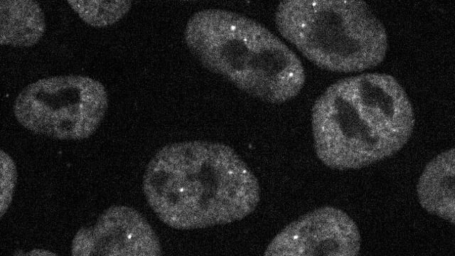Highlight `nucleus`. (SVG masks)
Listing matches in <instances>:
<instances>
[{"instance_id": "nucleus-11", "label": "nucleus", "mask_w": 455, "mask_h": 256, "mask_svg": "<svg viewBox=\"0 0 455 256\" xmlns=\"http://www.w3.org/2000/svg\"><path fill=\"white\" fill-rule=\"evenodd\" d=\"M1 215L8 208L14 193L16 178L15 164L11 157L3 150L1 151Z\"/></svg>"}, {"instance_id": "nucleus-3", "label": "nucleus", "mask_w": 455, "mask_h": 256, "mask_svg": "<svg viewBox=\"0 0 455 256\" xmlns=\"http://www.w3.org/2000/svg\"><path fill=\"white\" fill-rule=\"evenodd\" d=\"M186 46L207 70L271 104L294 98L305 82L303 64L258 21L223 9L193 14L184 30Z\"/></svg>"}, {"instance_id": "nucleus-5", "label": "nucleus", "mask_w": 455, "mask_h": 256, "mask_svg": "<svg viewBox=\"0 0 455 256\" xmlns=\"http://www.w3.org/2000/svg\"><path fill=\"white\" fill-rule=\"evenodd\" d=\"M108 96L100 81L66 75L40 79L25 87L14 105L17 121L29 131L60 140L89 138L101 124Z\"/></svg>"}, {"instance_id": "nucleus-1", "label": "nucleus", "mask_w": 455, "mask_h": 256, "mask_svg": "<svg viewBox=\"0 0 455 256\" xmlns=\"http://www.w3.org/2000/svg\"><path fill=\"white\" fill-rule=\"evenodd\" d=\"M142 189L159 219L176 230L240 220L260 200L257 178L240 155L229 145L203 140L161 147L146 167Z\"/></svg>"}, {"instance_id": "nucleus-10", "label": "nucleus", "mask_w": 455, "mask_h": 256, "mask_svg": "<svg viewBox=\"0 0 455 256\" xmlns=\"http://www.w3.org/2000/svg\"><path fill=\"white\" fill-rule=\"evenodd\" d=\"M68 3L84 22L98 28L117 23L132 7V1L127 0H69Z\"/></svg>"}, {"instance_id": "nucleus-4", "label": "nucleus", "mask_w": 455, "mask_h": 256, "mask_svg": "<svg viewBox=\"0 0 455 256\" xmlns=\"http://www.w3.org/2000/svg\"><path fill=\"white\" fill-rule=\"evenodd\" d=\"M274 21L287 41L324 70L362 71L378 65L386 56V29L364 1H282Z\"/></svg>"}, {"instance_id": "nucleus-9", "label": "nucleus", "mask_w": 455, "mask_h": 256, "mask_svg": "<svg viewBox=\"0 0 455 256\" xmlns=\"http://www.w3.org/2000/svg\"><path fill=\"white\" fill-rule=\"evenodd\" d=\"M1 44L28 47L38 43L46 30L40 5L31 0L0 1Z\"/></svg>"}, {"instance_id": "nucleus-8", "label": "nucleus", "mask_w": 455, "mask_h": 256, "mask_svg": "<svg viewBox=\"0 0 455 256\" xmlns=\"http://www.w3.org/2000/svg\"><path fill=\"white\" fill-rule=\"evenodd\" d=\"M454 174L455 151L451 148L428 162L417 186L421 206L451 224L455 220Z\"/></svg>"}, {"instance_id": "nucleus-2", "label": "nucleus", "mask_w": 455, "mask_h": 256, "mask_svg": "<svg viewBox=\"0 0 455 256\" xmlns=\"http://www.w3.org/2000/svg\"><path fill=\"white\" fill-rule=\"evenodd\" d=\"M414 123L407 92L385 73L339 80L316 100L311 110L316 154L337 170L360 169L393 156L408 142Z\"/></svg>"}, {"instance_id": "nucleus-6", "label": "nucleus", "mask_w": 455, "mask_h": 256, "mask_svg": "<svg viewBox=\"0 0 455 256\" xmlns=\"http://www.w3.org/2000/svg\"><path fill=\"white\" fill-rule=\"evenodd\" d=\"M361 246L359 229L343 210L323 206L284 227L269 242L266 256H355Z\"/></svg>"}, {"instance_id": "nucleus-7", "label": "nucleus", "mask_w": 455, "mask_h": 256, "mask_svg": "<svg viewBox=\"0 0 455 256\" xmlns=\"http://www.w3.org/2000/svg\"><path fill=\"white\" fill-rule=\"evenodd\" d=\"M161 252L160 240L147 220L126 206L105 210L94 225L77 230L71 245L75 256H157Z\"/></svg>"}]
</instances>
